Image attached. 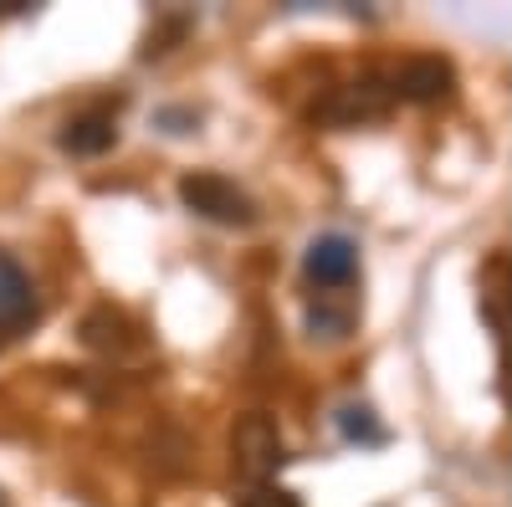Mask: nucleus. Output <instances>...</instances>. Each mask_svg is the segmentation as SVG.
<instances>
[{
    "instance_id": "nucleus-6",
    "label": "nucleus",
    "mask_w": 512,
    "mask_h": 507,
    "mask_svg": "<svg viewBox=\"0 0 512 507\" xmlns=\"http://www.w3.org/2000/svg\"><path fill=\"white\" fill-rule=\"evenodd\" d=\"M36 318V287L16 257L0 251V333H21Z\"/></svg>"
},
{
    "instance_id": "nucleus-5",
    "label": "nucleus",
    "mask_w": 512,
    "mask_h": 507,
    "mask_svg": "<svg viewBox=\"0 0 512 507\" xmlns=\"http://www.w3.org/2000/svg\"><path fill=\"white\" fill-rule=\"evenodd\" d=\"M308 282H318V287H349L354 282V272H359V246L349 241V236H318L313 246H308Z\"/></svg>"
},
{
    "instance_id": "nucleus-3",
    "label": "nucleus",
    "mask_w": 512,
    "mask_h": 507,
    "mask_svg": "<svg viewBox=\"0 0 512 507\" xmlns=\"http://www.w3.org/2000/svg\"><path fill=\"white\" fill-rule=\"evenodd\" d=\"M390 98L395 93L384 88L379 77H359V82H349V88H338L333 98H323L313 118L333 123V129H354V123H364V118H379L384 108H390Z\"/></svg>"
},
{
    "instance_id": "nucleus-7",
    "label": "nucleus",
    "mask_w": 512,
    "mask_h": 507,
    "mask_svg": "<svg viewBox=\"0 0 512 507\" xmlns=\"http://www.w3.org/2000/svg\"><path fill=\"white\" fill-rule=\"evenodd\" d=\"M113 139H118V123H113L108 108H88V113H77V118L62 123V149L77 154V159H98V154H108Z\"/></svg>"
},
{
    "instance_id": "nucleus-4",
    "label": "nucleus",
    "mask_w": 512,
    "mask_h": 507,
    "mask_svg": "<svg viewBox=\"0 0 512 507\" xmlns=\"http://www.w3.org/2000/svg\"><path fill=\"white\" fill-rule=\"evenodd\" d=\"M451 88H456V72H451V62L446 57H405L400 67H395V77H390V93L395 98H410V103H441V98H451Z\"/></svg>"
},
{
    "instance_id": "nucleus-1",
    "label": "nucleus",
    "mask_w": 512,
    "mask_h": 507,
    "mask_svg": "<svg viewBox=\"0 0 512 507\" xmlns=\"http://www.w3.org/2000/svg\"><path fill=\"white\" fill-rule=\"evenodd\" d=\"M180 200L200 221H216V226H251L256 221L251 195L226 175H210V169H195V175L180 180Z\"/></svg>"
},
{
    "instance_id": "nucleus-9",
    "label": "nucleus",
    "mask_w": 512,
    "mask_h": 507,
    "mask_svg": "<svg viewBox=\"0 0 512 507\" xmlns=\"http://www.w3.org/2000/svg\"><path fill=\"white\" fill-rule=\"evenodd\" d=\"M236 507H303V502H297L287 487H272V482H256L251 492H241L236 497Z\"/></svg>"
},
{
    "instance_id": "nucleus-8",
    "label": "nucleus",
    "mask_w": 512,
    "mask_h": 507,
    "mask_svg": "<svg viewBox=\"0 0 512 507\" xmlns=\"http://www.w3.org/2000/svg\"><path fill=\"white\" fill-rule=\"evenodd\" d=\"M82 344L98 349V354H128V349H139L144 338L118 308H93L88 318H82Z\"/></svg>"
},
{
    "instance_id": "nucleus-2",
    "label": "nucleus",
    "mask_w": 512,
    "mask_h": 507,
    "mask_svg": "<svg viewBox=\"0 0 512 507\" xmlns=\"http://www.w3.org/2000/svg\"><path fill=\"white\" fill-rule=\"evenodd\" d=\"M231 456H236V472L251 477V482H267L277 467H282V431H277V420L262 415V410H251L236 420V431H231Z\"/></svg>"
}]
</instances>
